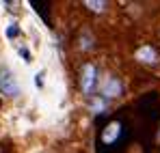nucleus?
Returning <instances> with one entry per match:
<instances>
[{
	"label": "nucleus",
	"instance_id": "1",
	"mask_svg": "<svg viewBox=\"0 0 160 153\" xmlns=\"http://www.w3.org/2000/svg\"><path fill=\"white\" fill-rule=\"evenodd\" d=\"M0 93L7 95V97L20 95V84L13 76V71L7 69V67H0Z\"/></svg>",
	"mask_w": 160,
	"mask_h": 153
},
{
	"label": "nucleus",
	"instance_id": "2",
	"mask_svg": "<svg viewBox=\"0 0 160 153\" xmlns=\"http://www.w3.org/2000/svg\"><path fill=\"white\" fill-rule=\"evenodd\" d=\"M95 82H98V69H95V65H84L82 67V78H80V88H82V93L84 95H91L93 93V88H95Z\"/></svg>",
	"mask_w": 160,
	"mask_h": 153
},
{
	"label": "nucleus",
	"instance_id": "3",
	"mask_svg": "<svg viewBox=\"0 0 160 153\" xmlns=\"http://www.w3.org/2000/svg\"><path fill=\"white\" fill-rule=\"evenodd\" d=\"M136 58H138L141 63H145V65H154V63L158 60L156 50H154V48H149V45H143L141 50L136 52Z\"/></svg>",
	"mask_w": 160,
	"mask_h": 153
},
{
	"label": "nucleus",
	"instance_id": "4",
	"mask_svg": "<svg viewBox=\"0 0 160 153\" xmlns=\"http://www.w3.org/2000/svg\"><path fill=\"white\" fill-rule=\"evenodd\" d=\"M121 95V82L115 78H108L104 84V97H119Z\"/></svg>",
	"mask_w": 160,
	"mask_h": 153
},
{
	"label": "nucleus",
	"instance_id": "5",
	"mask_svg": "<svg viewBox=\"0 0 160 153\" xmlns=\"http://www.w3.org/2000/svg\"><path fill=\"white\" fill-rule=\"evenodd\" d=\"M121 134V125L115 121V123H110L106 129H104V134H102V140L106 142V145H110V142H115L117 140V136Z\"/></svg>",
	"mask_w": 160,
	"mask_h": 153
},
{
	"label": "nucleus",
	"instance_id": "6",
	"mask_svg": "<svg viewBox=\"0 0 160 153\" xmlns=\"http://www.w3.org/2000/svg\"><path fill=\"white\" fill-rule=\"evenodd\" d=\"M84 4H87L91 11H95V13H102V11H104V7H106V2H95V0H87Z\"/></svg>",
	"mask_w": 160,
	"mask_h": 153
},
{
	"label": "nucleus",
	"instance_id": "7",
	"mask_svg": "<svg viewBox=\"0 0 160 153\" xmlns=\"http://www.w3.org/2000/svg\"><path fill=\"white\" fill-rule=\"evenodd\" d=\"M18 35H20L18 24H9V28H7V37H9V39H13V37H18Z\"/></svg>",
	"mask_w": 160,
	"mask_h": 153
},
{
	"label": "nucleus",
	"instance_id": "8",
	"mask_svg": "<svg viewBox=\"0 0 160 153\" xmlns=\"http://www.w3.org/2000/svg\"><path fill=\"white\" fill-rule=\"evenodd\" d=\"M41 78H43V74H37V80H35V82H37V86H41V84H43V80H41Z\"/></svg>",
	"mask_w": 160,
	"mask_h": 153
},
{
	"label": "nucleus",
	"instance_id": "9",
	"mask_svg": "<svg viewBox=\"0 0 160 153\" xmlns=\"http://www.w3.org/2000/svg\"><path fill=\"white\" fill-rule=\"evenodd\" d=\"M20 54H22V56H24L26 60H30V54H28V50H20Z\"/></svg>",
	"mask_w": 160,
	"mask_h": 153
}]
</instances>
